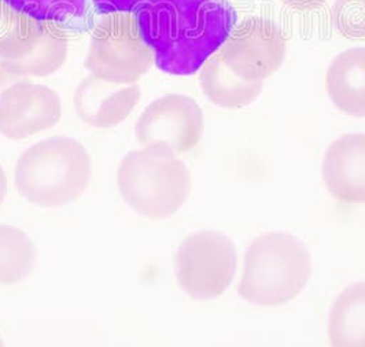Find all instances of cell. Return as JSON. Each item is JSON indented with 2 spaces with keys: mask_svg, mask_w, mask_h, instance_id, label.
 <instances>
[{
  "mask_svg": "<svg viewBox=\"0 0 365 347\" xmlns=\"http://www.w3.org/2000/svg\"><path fill=\"white\" fill-rule=\"evenodd\" d=\"M133 17L157 68L175 76L200 72L237 24L228 0H146Z\"/></svg>",
  "mask_w": 365,
  "mask_h": 347,
  "instance_id": "6da1fadb",
  "label": "cell"
},
{
  "mask_svg": "<svg viewBox=\"0 0 365 347\" xmlns=\"http://www.w3.org/2000/svg\"><path fill=\"white\" fill-rule=\"evenodd\" d=\"M154 54L140 36L132 14H103L91 24V41L84 61L96 78L129 86L150 71Z\"/></svg>",
  "mask_w": 365,
  "mask_h": 347,
  "instance_id": "5b68a950",
  "label": "cell"
},
{
  "mask_svg": "<svg viewBox=\"0 0 365 347\" xmlns=\"http://www.w3.org/2000/svg\"><path fill=\"white\" fill-rule=\"evenodd\" d=\"M200 84L206 98L224 109L235 110L255 103L262 91V81H246L237 77L224 62L219 51L201 68Z\"/></svg>",
  "mask_w": 365,
  "mask_h": 347,
  "instance_id": "4fadbf2b",
  "label": "cell"
},
{
  "mask_svg": "<svg viewBox=\"0 0 365 347\" xmlns=\"http://www.w3.org/2000/svg\"><path fill=\"white\" fill-rule=\"evenodd\" d=\"M237 249L216 231H200L182 239L175 257L176 279L195 301H212L231 286L237 274Z\"/></svg>",
  "mask_w": 365,
  "mask_h": 347,
  "instance_id": "8992f818",
  "label": "cell"
},
{
  "mask_svg": "<svg viewBox=\"0 0 365 347\" xmlns=\"http://www.w3.org/2000/svg\"><path fill=\"white\" fill-rule=\"evenodd\" d=\"M331 346L365 347V281L346 287L329 316Z\"/></svg>",
  "mask_w": 365,
  "mask_h": 347,
  "instance_id": "9a60e30c",
  "label": "cell"
},
{
  "mask_svg": "<svg viewBox=\"0 0 365 347\" xmlns=\"http://www.w3.org/2000/svg\"><path fill=\"white\" fill-rule=\"evenodd\" d=\"M95 13L103 14H132L146 0H91Z\"/></svg>",
  "mask_w": 365,
  "mask_h": 347,
  "instance_id": "d6986e66",
  "label": "cell"
},
{
  "mask_svg": "<svg viewBox=\"0 0 365 347\" xmlns=\"http://www.w3.org/2000/svg\"><path fill=\"white\" fill-rule=\"evenodd\" d=\"M19 14L63 31L81 28L88 16L87 0H0Z\"/></svg>",
  "mask_w": 365,
  "mask_h": 347,
  "instance_id": "e0dca14e",
  "label": "cell"
},
{
  "mask_svg": "<svg viewBox=\"0 0 365 347\" xmlns=\"http://www.w3.org/2000/svg\"><path fill=\"white\" fill-rule=\"evenodd\" d=\"M24 78H28V77H22L19 74L13 73L11 71L7 69V66L0 61V93L4 91L6 88H9L11 84L21 81Z\"/></svg>",
  "mask_w": 365,
  "mask_h": 347,
  "instance_id": "ffe728a7",
  "label": "cell"
},
{
  "mask_svg": "<svg viewBox=\"0 0 365 347\" xmlns=\"http://www.w3.org/2000/svg\"><path fill=\"white\" fill-rule=\"evenodd\" d=\"M61 117V98L44 84L24 78L0 93V133L10 140L54 128Z\"/></svg>",
  "mask_w": 365,
  "mask_h": 347,
  "instance_id": "9c48e42d",
  "label": "cell"
},
{
  "mask_svg": "<svg viewBox=\"0 0 365 347\" xmlns=\"http://www.w3.org/2000/svg\"><path fill=\"white\" fill-rule=\"evenodd\" d=\"M1 345H3V342H1V339H0V346H1Z\"/></svg>",
  "mask_w": 365,
  "mask_h": 347,
  "instance_id": "603a6c76",
  "label": "cell"
},
{
  "mask_svg": "<svg viewBox=\"0 0 365 347\" xmlns=\"http://www.w3.org/2000/svg\"><path fill=\"white\" fill-rule=\"evenodd\" d=\"M53 28L54 25L25 17L0 1V61L13 72L34 54Z\"/></svg>",
  "mask_w": 365,
  "mask_h": 347,
  "instance_id": "5bb4252c",
  "label": "cell"
},
{
  "mask_svg": "<svg viewBox=\"0 0 365 347\" xmlns=\"http://www.w3.org/2000/svg\"><path fill=\"white\" fill-rule=\"evenodd\" d=\"M332 22L346 38H365V0H335Z\"/></svg>",
  "mask_w": 365,
  "mask_h": 347,
  "instance_id": "ac0fdd59",
  "label": "cell"
},
{
  "mask_svg": "<svg viewBox=\"0 0 365 347\" xmlns=\"http://www.w3.org/2000/svg\"><path fill=\"white\" fill-rule=\"evenodd\" d=\"M140 99L135 84L108 83L88 74L76 88L74 110L78 118L92 128L110 129L129 117Z\"/></svg>",
  "mask_w": 365,
  "mask_h": 347,
  "instance_id": "30bf717a",
  "label": "cell"
},
{
  "mask_svg": "<svg viewBox=\"0 0 365 347\" xmlns=\"http://www.w3.org/2000/svg\"><path fill=\"white\" fill-rule=\"evenodd\" d=\"M6 192H7V179H6V173L0 165V206L6 198Z\"/></svg>",
  "mask_w": 365,
  "mask_h": 347,
  "instance_id": "7402d4cb",
  "label": "cell"
},
{
  "mask_svg": "<svg viewBox=\"0 0 365 347\" xmlns=\"http://www.w3.org/2000/svg\"><path fill=\"white\" fill-rule=\"evenodd\" d=\"M312 274L307 246L286 232H269L250 244L237 284V295L246 302L277 308L304 291Z\"/></svg>",
  "mask_w": 365,
  "mask_h": 347,
  "instance_id": "3957f363",
  "label": "cell"
},
{
  "mask_svg": "<svg viewBox=\"0 0 365 347\" xmlns=\"http://www.w3.org/2000/svg\"><path fill=\"white\" fill-rule=\"evenodd\" d=\"M323 179L336 201L365 203V133H347L329 145L323 160Z\"/></svg>",
  "mask_w": 365,
  "mask_h": 347,
  "instance_id": "8fae6325",
  "label": "cell"
},
{
  "mask_svg": "<svg viewBox=\"0 0 365 347\" xmlns=\"http://www.w3.org/2000/svg\"><path fill=\"white\" fill-rule=\"evenodd\" d=\"M280 1L292 9L302 10V11L313 10L319 6H322L323 3H326V0H280Z\"/></svg>",
  "mask_w": 365,
  "mask_h": 347,
  "instance_id": "44dd1931",
  "label": "cell"
},
{
  "mask_svg": "<svg viewBox=\"0 0 365 347\" xmlns=\"http://www.w3.org/2000/svg\"><path fill=\"white\" fill-rule=\"evenodd\" d=\"M326 90L332 105L356 118L365 117V47L336 55L326 74Z\"/></svg>",
  "mask_w": 365,
  "mask_h": 347,
  "instance_id": "7c38bea8",
  "label": "cell"
},
{
  "mask_svg": "<svg viewBox=\"0 0 365 347\" xmlns=\"http://www.w3.org/2000/svg\"><path fill=\"white\" fill-rule=\"evenodd\" d=\"M287 51V40L274 19L247 17L234 26L219 50L225 65L246 81H265L276 73Z\"/></svg>",
  "mask_w": 365,
  "mask_h": 347,
  "instance_id": "52a82bcc",
  "label": "cell"
},
{
  "mask_svg": "<svg viewBox=\"0 0 365 347\" xmlns=\"http://www.w3.org/2000/svg\"><path fill=\"white\" fill-rule=\"evenodd\" d=\"M91 173L87 148L72 138L56 136L40 140L21 154L14 182L26 201L54 209L80 200Z\"/></svg>",
  "mask_w": 365,
  "mask_h": 347,
  "instance_id": "7a4b0ae2",
  "label": "cell"
},
{
  "mask_svg": "<svg viewBox=\"0 0 365 347\" xmlns=\"http://www.w3.org/2000/svg\"><path fill=\"white\" fill-rule=\"evenodd\" d=\"M35 244L19 228L0 224V284L14 286L32 274Z\"/></svg>",
  "mask_w": 365,
  "mask_h": 347,
  "instance_id": "2e32d148",
  "label": "cell"
},
{
  "mask_svg": "<svg viewBox=\"0 0 365 347\" xmlns=\"http://www.w3.org/2000/svg\"><path fill=\"white\" fill-rule=\"evenodd\" d=\"M205 120L201 106L190 96L169 93L153 100L136 121L140 145L170 147L178 154L192 151L201 143Z\"/></svg>",
  "mask_w": 365,
  "mask_h": 347,
  "instance_id": "ba28073f",
  "label": "cell"
},
{
  "mask_svg": "<svg viewBox=\"0 0 365 347\" xmlns=\"http://www.w3.org/2000/svg\"><path fill=\"white\" fill-rule=\"evenodd\" d=\"M117 183L129 206L150 219L176 214L191 191L188 167L164 145L129 151L118 165Z\"/></svg>",
  "mask_w": 365,
  "mask_h": 347,
  "instance_id": "277c9868",
  "label": "cell"
}]
</instances>
